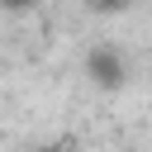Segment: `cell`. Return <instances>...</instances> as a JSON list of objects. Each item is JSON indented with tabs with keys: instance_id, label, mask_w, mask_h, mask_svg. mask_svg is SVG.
Wrapping results in <instances>:
<instances>
[{
	"instance_id": "obj_1",
	"label": "cell",
	"mask_w": 152,
	"mask_h": 152,
	"mask_svg": "<svg viewBox=\"0 0 152 152\" xmlns=\"http://www.w3.org/2000/svg\"><path fill=\"white\" fill-rule=\"evenodd\" d=\"M95 5H128V0H95Z\"/></svg>"
},
{
	"instance_id": "obj_2",
	"label": "cell",
	"mask_w": 152,
	"mask_h": 152,
	"mask_svg": "<svg viewBox=\"0 0 152 152\" xmlns=\"http://www.w3.org/2000/svg\"><path fill=\"white\" fill-rule=\"evenodd\" d=\"M5 5H28V0H5Z\"/></svg>"
},
{
	"instance_id": "obj_3",
	"label": "cell",
	"mask_w": 152,
	"mask_h": 152,
	"mask_svg": "<svg viewBox=\"0 0 152 152\" xmlns=\"http://www.w3.org/2000/svg\"><path fill=\"white\" fill-rule=\"evenodd\" d=\"M38 152H57V147H38Z\"/></svg>"
}]
</instances>
